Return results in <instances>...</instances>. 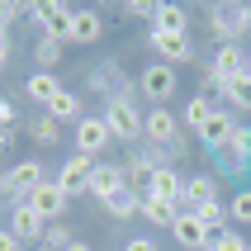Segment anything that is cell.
Returning a JSON list of instances; mask_svg holds the SVG:
<instances>
[{
  "instance_id": "obj_1",
  "label": "cell",
  "mask_w": 251,
  "mask_h": 251,
  "mask_svg": "<svg viewBox=\"0 0 251 251\" xmlns=\"http://www.w3.org/2000/svg\"><path fill=\"white\" fill-rule=\"evenodd\" d=\"M142 119H147V114L138 109V100H133V95L104 100V124H109V133L119 142H142Z\"/></svg>"
},
{
  "instance_id": "obj_2",
  "label": "cell",
  "mask_w": 251,
  "mask_h": 251,
  "mask_svg": "<svg viewBox=\"0 0 251 251\" xmlns=\"http://www.w3.org/2000/svg\"><path fill=\"white\" fill-rule=\"evenodd\" d=\"M209 28H213V38H218V48L237 43L251 28V5H213L209 10Z\"/></svg>"
},
{
  "instance_id": "obj_3",
  "label": "cell",
  "mask_w": 251,
  "mask_h": 251,
  "mask_svg": "<svg viewBox=\"0 0 251 251\" xmlns=\"http://www.w3.org/2000/svg\"><path fill=\"white\" fill-rule=\"evenodd\" d=\"M28 14L38 19V33L43 38H57V43H71V5L62 0H43V5H28Z\"/></svg>"
},
{
  "instance_id": "obj_4",
  "label": "cell",
  "mask_w": 251,
  "mask_h": 251,
  "mask_svg": "<svg viewBox=\"0 0 251 251\" xmlns=\"http://www.w3.org/2000/svg\"><path fill=\"white\" fill-rule=\"evenodd\" d=\"M109 142H114V133H109V124H104V114H85L81 124H76V152H81V156L95 161Z\"/></svg>"
},
{
  "instance_id": "obj_5",
  "label": "cell",
  "mask_w": 251,
  "mask_h": 251,
  "mask_svg": "<svg viewBox=\"0 0 251 251\" xmlns=\"http://www.w3.org/2000/svg\"><path fill=\"white\" fill-rule=\"evenodd\" d=\"M43 180H48V176H43V166H38V161H14V166L5 171V199L24 204V199L33 195Z\"/></svg>"
},
{
  "instance_id": "obj_6",
  "label": "cell",
  "mask_w": 251,
  "mask_h": 251,
  "mask_svg": "<svg viewBox=\"0 0 251 251\" xmlns=\"http://www.w3.org/2000/svg\"><path fill=\"white\" fill-rule=\"evenodd\" d=\"M85 190H90L100 204H109L114 195H124V190H128V171H124V166H114V161H95V171H90Z\"/></svg>"
},
{
  "instance_id": "obj_7",
  "label": "cell",
  "mask_w": 251,
  "mask_h": 251,
  "mask_svg": "<svg viewBox=\"0 0 251 251\" xmlns=\"http://www.w3.org/2000/svg\"><path fill=\"white\" fill-rule=\"evenodd\" d=\"M176 67H166V62H152V67L138 76V90H142V100H152V104H161V100H171L176 95Z\"/></svg>"
},
{
  "instance_id": "obj_8",
  "label": "cell",
  "mask_w": 251,
  "mask_h": 251,
  "mask_svg": "<svg viewBox=\"0 0 251 251\" xmlns=\"http://www.w3.org/2000/svg\"><path fill=\"white\" fill-rule=\"evenodd\" d=\"M171 232H176V242H180L185 251H209V242H213V232L199 223V213H195V209H180V213H176Z\"/></svg>"
},
{
  "instance_id": "obj_9",
  "label": "cell",
  "mask_w": 251,
  "mask_h": 251,
  "mask_svg": "<svg viewBox=\"0 0 251 251\" xmlns=\"http://www.w3.org/2000/svg\"><path fill=\"white\" fill-rule=\"evenodd\" d=\"M152 52H156V62L176 67V62H190V57H195V43H190V33H166V28H152Z\"/></svg>"
},
{
  "instance_id": "obj_10",
  "label": "cell",
  "mask_w": 251,
  "mask_h": 251,
  "mask_svg": "<svg viewBox=\"0 0 251 251\" xmlns=\"http://www.w3.org/2000/svg\"><path fill=\"white\" fill-rule=\"evenodd\" d=\"M147 195L166 199V204H176V209H185V176L176 166H156L152 180H147Z\"/></svg>"
},
{
  "instance_id": "obj_11",
  "label": "cell",
  "mask_w": 251,
  "mask_h": 251,
  "mask_svg": "<svg viewBox=\"0 0 251 251\" xmlns=\"http://www.w3.org/2000/svg\"><path fill=\"white\" fill-rule=\"evenodd\" d=\"M24 204H28V209H33V213H43L48 223L67 213V195H62V185H57V180H43L38 190H33V195L24 199Z\"/></svg>"
},
{
  "instance_id": "obj_12",
  "label": "cell",
  "mask_w": 251,
  "mask_h": 251,
  "mask_svg": "<svg viewBox=\"0 0 251 251\" xmlns=\"http://www.w3.org/2000/svg\"><path fill=\"white\" fill-rule=\"evenodd\" d=\"M90 171H95V161L81 152H71L67 161H62V171H57V185H62V195H76V190H85V180H90Z\"/></svg>"
},
{
  "instance_id": "obj_13",
  "label": "cell",
  "mask_w": 251,
  "mask_h": 251,
  "mask_svg": "<svg viewBox=\"0 0 251 251\" xmlns=\"http://www.w3.org/2000/svg\"><path fill=\"white\" fill-rule=\"evenodd\" d=\"M10 232H14L19 242H43L48 218H43V213H33L28 204H14V209H10Z\"/></svg>"
},
{
  "instance_id": "obj_14",
  "label": "cell",
  "mask_w": 251,
  "mask_h": 251,
  "mask_svg": "<svg viewBox=\"0 0 251 251\" xmlns=\"http://www.w3.org/2000/svg\"><path fill=\"white\" fill-rule=\"evenodd\" d=\"M90 90H100L104 100H114V95H128L124 67H119V62H100V67L90 71Z\"/></svg>"
},
{
  "instance_id": "obj_15",
  "label": "cell",
  "mask_w": 251,
  "mask_h": 251,
  "mask_svg": "<svg viewBox=\"0 0 251 251\" xmlns=\"http://www.w3.org/2000/svg\"><path fill=\"white\" fill-rule=\"evenodd\" d=\"M237 128H242V124H237V119H232L227 109H213V119L204 124V133H199V142L218 152V147H227V142H232V133H237Z\"/></svg>"
},
{
  "instance_id": "obj_16",
  "label": "cell",
  "mask_w": 251,
  "mask_h": 251,
  "mask_svg": "<svg viewBox=\"0 0 251 251\" xmlns=\"http://www.w3.org/2000/svg\"><path fill=\"white\" fill-rule=\"evenodd\" d=\"M57 90H62V81H57L52 71H28V81H24V95L28 100H38L43 109L57 100Z\"/></svg>"
},
{
  "instance_id": "obj_17",
  "label": "cell",
  "mask_w": 251,
  "mask_h": 251,
  "mask_svg": "<svg viewBox=\"0 0 251 251\" xmlns=\"http://www.w3.org/2000/svg\"><path fill=\"white\" fill-rule=\"evenodd\" d=\"M104 38V19L95 10H76L71 14V43H100Z\"/></svg>"
},
{
  "instance_id": "obj_18",
  "label": "cell",
  "mask_w": 251,
  "mask_h": 251,
  "mask_svg": "<svg viewBox=\"0 0 251 251\" xmlns=\"http://www.w3.org/2000/svg\"><path fill=\"white\" fill-rule=\"evenodd\" d=\"M213 199H218V180L213 176H190L185 180V209H204Z\"/></svg>"
},
{
  "instance_id": "obj_19",
  "label": "cell",
  "mask_w": 251,
  "mask_h": 251,
  "mask_svg": "<svg viewBox=\"0 0 251 251\" xmlns=\"http://www.w3.org/2000/svg\"><path fill=\"white\" fill-rule=\"evenodd\" d=\"M213 109H218V104H213L209 95H195L190 104H185V114H180V128H190V133L199 138V133H204V124L213 119Z\"/></svg>"
},
{
  "instance_id": "obj_20",
  "label": "cell",
  "mask_w": 251,
  "mask_h": 251,
  "mask_svg": "<svg viewBox=\"0 0 251 251\" xmlns=\"http://www.w3.org/2000/svg\"><path fill=\"white\" fill-rule=\"evenodd\" d=\"M48 114H52L57 124H81V119H85V109H81V100H76V90H67V85L57 90V100L48 104Z\"/></svg>"
},
{
  "instance_id": "obj_21",
  "label": "cell",
  "mask_w": 251,
  "mask_h": 251,
  "mask_svg": "<svg viewBox=\"0 0 251 251\" xmlns=\"http://www.w3.org/2000/svg\"><path fill=\"white\" fill-rule=\"evenodd\" d=\"M152 28H166V33H190V10H185V5H156Z\"/></svg>"
},
{
  "instance_id": "obj_22",
  "label": "cell",
  "mask_w": 251,
  "mask_h": 251,
  "mask_svg": "<svg viewBox=\"0 0 251 251\" xmlns=\"http://www.w3.org/2000/svg\"><path fill=\"white\" fill-rule=\"evenodd\" d=\"M176 204H166V199H152V195H142V209H138V218H147L152 227H171L176 223Z\"/></svg>"
},
{
  "instance_id": "obj_23",
  "label": "cell",
  "mask_w": 251,
  "mask_h": 251,
  "mask_svg": "<svg viewBox=\"0 0 251 251\" xmlns=\"http://www.w3.org/2000/svg\"><path fill=\"white\" fill-rule=\"evenodd\" d=\"M57 133H62V128H57V119H52L48 109H43V114H33V124H28V138L38 142V147H52V142H57Z\"/></svg>"
},
{
  "instance_id": "obj_24",
  "label": "cell",
  "mask_w": 251,
  "mask_h": 251,
  "mask_svg": "<svg viewBox=\"0 0 251 251\" xmlns=\"http://www.w3.org/2000/svg\"><path fill=\"white\" fill-rule=\"evenodd\" d=\"M62 48H67V43L43 38V33H38V43H33V62H38V71H52L57 62H62Z\"/></svg>"
},
{
  "instance_id": "obj_25",
  "label": "cell",
  "mask_w": 251,
  "mask_h": 251,
  "mask_svg": "<svg viewBox=\"0 0 251 251\" xmlns=\"http://www.w3.org/2000/svg\"><path fill=\"white\" fill-rule=\"evenodd\" d=\"M104 209L114 213V218H138V209H142V195H133V190H124V195H114Z\"/></svg>"
},
{
  "instance_id": "obj_26",
  "label": "cell",
  "mask_w": 251,
  "mask_h": 251,
  "mask_svg": "<svg viewBox=\"0 0 251 251\" xmlns=\"http://www.w3.org/2000/svg\"><path fill=\"white\" fill-rule=\"evenodd\" d=\"M209 251H251V247H247V237H242L237 227H223V232H213Z\"/></svg>"
},
{
  "instance_id": "obj_27",
  "label": "cell",
  "mask_w": 251,
  "mask_h": 251,
  "mask_svg": "<svg viewBox=\"0 0 251 251\" xmlns=\"http://www.w3.org/2000/svg\"><path fill=\"white\" fill-rule=\"evenodd\" d=\"M227 218L232 223H251V190H237V195L227 199Z\"/></svg>"
},
{
  "instance_id": "obj_28",
  "label": "cell",
  "mask_w": 251,
  "mask_h": 251,
  "mask_svg": "<svg viewBox=\"0 0 251 251\" xmlns=\"http://www.w3.org/2000/svg\"><path fill=\"white\" fill-rule=\"evenodd\" d=\"M223 100H232V109H251V76H237Z\"/></svg>"
},
{
  "instance_id": "obj_29",
  "label": "cell",
  "mask_w": 251,
  "mask_h": 251,
  "mask_svg": "<svg viewBox=\"0 0 251 251\" xmlns=\"http://www.w3.org/2000/svg\"><path fill=\"white\" fill-rule=\"evenodd\" d=\"M71 242H76V237H71V232H67V227H62V223H52V227H48V232H43V247H52V251H67Z\"/></svg>"
},
{
  "instance_id": "obj_30",
  "label": "cell",
  "mask_w": 251,
  "mask_h": 251,
  "mask_svg": "<svg viewBox=\"0 0 251 251\" xmlns=\"http://www.w3.org/2000/svg\"><path fill=\"white\" fill-rule=\"evenodd\" d=\"M213 156H218V166H223V171H242V166H247V161H242V152L232 147V142H227V147H218Z\"/></svg>"
},
{
  "instance_id": "obj_31",
  "label": "cell",
  "mask_w": 251,
  "mask_h": 251,
  "mask_svg": "<svg viewBox=\"0 0 251 251\" xmlns=\"http://www.w3.org/2000/svg\"><path fill=\"white\" fill-rule=\"evenodd\" d=\"M232 147H237V152H242V161L251 166V124H242L237 133H232Z\"/></svg>"
},
{
  "instance_id": "obj_32",
  "label": "cell",
  "mask_w": 251,
  "mask_h": 251,
  "mask_svg": "<svg viewBox=\"0 0 251 251\" xmlns=\"http://www.w3.org/2000/svg\"><path fill=\"white\" fill-rule=\"evenodd\" d=\"M124 10L133 14V19H152V14H156V0H128Z\"/></svg>"
},
{
  "instance_id": "obj_33",
  "label": "cell",
  "mask_w": 251,
  "mask_h": 251,
  "mask_svg": "<svg viewBox=\"0 0 251 251\" xmlns=\"http://www.w3.org/2000/svg\"><path fill=\"white\" fill-rule=\"evenodd\" d=\"M14 10H19V5H10V0H0V38H5V28H10Z\"/></svg>"
},
{
  "instance_id": "obj_34",
  "label": "cell",
  "mask_w": 251,
  "mask_h": 251,
  "mask_svg": "<svg viewBox=\"0 0 251 251\" xmlns=\"http://www.w3.org/2000/svg\"><path fill=\"white\" fill-rule=\"evenodd\" d=\"M19 247H24V242H19V237H14V232H10V227H0V251H19Z\"/></svg>"
},
{
  "instance_id": "obj_35",
  "label": "cell",
  "mask_w": 251,
  "mask_h": 251,
  "mask_svg": "<svg viewBox=\"0 0 251 251\" xmlns=\"http://www.w3.org/2000/svg\"><path fill=\"white\" fill-rule=\"evenodd\" d=\"M10 124H14V104L0 95V128H10Z\"/></svg>"
},
{
  "instance_id": "obj_36",
  "label": "cell",
  "mask_w": 251,
  "mask_h": 251,
  "mask_svg": "<svg viewBox=\"0 0 251 251\" xmlns=\"http://www.w3.org/2000/svg\"><path fill=\"white\" fill-rule=\"evenodd\" d=\"M124 251H156V242H152V237H133Z\"/></svg>"
},
{
  "instance_id": "obj_37",
  "label": "cell",
  "mask_w": 251,
  "mask_h": 251,
  "mask_svg": "<svg viewBox=\"0 0 251 251\" xmlns=\"http://www.w3.org/2000/svg\"><path fill=\"white\" fill-rule=\"evenodd\" d=\"M5 62H10V38H0V71H5Z\"/></svg>"
},
{
  "instance_id": "obj_38",
  "label": "cell",
  "mask_w": 251,
  "mask_h": 251,
  "mask_svg": "<svg viewBox=\"0 0 251 251\" xmlns=\"http://www.w3.org/2000/svg\"><path fill=\"white\" fill-rule=\"evenodd\" d=\"M67 251H90V247H85V242H71V247Z\"/></svg>"
},
{
  "instance_id": "obj_39",
  "label": "cell",
  "mask_w": 251,
  "mask_h": 251,
  "mask_svg": "<svg viewBox=\"0 0 251 251\" xmlns=\"http://www.w3.org/2000/svg\"><path fill=\"white\" fill-rule=\"evenodd\" d=\"M247 76H251V48H247Z\"/></svg>"
},
{
  "instance_id": "obj_40",
  "label": "cell",
  "mask_w": 251,
  "mask_h": 251,
  "mask_svg": "<svg viewBox=\"0 0 251 251\" xmlns=\"http://www.w3.org/2000/svg\"><path fill=\"white\" fill-rule=\"evenodd\" d=\"M0 199H5V180H0Z\"/></svg>"
},
{
  "instance_id": "obj_41",
  "label": "cell",
  "mask_w": 251,
  "mask_h": 251,
  "mask_svg": "<svg viewBox=\"0 0 251 251\" xmlns=\"http://www.w3.org/2000/svg\"><path fill=\"white\" fill-rule=\"evenodd\" d=\"M0 180H5V176H0Z\"/></svg>"
}]
</instances>
